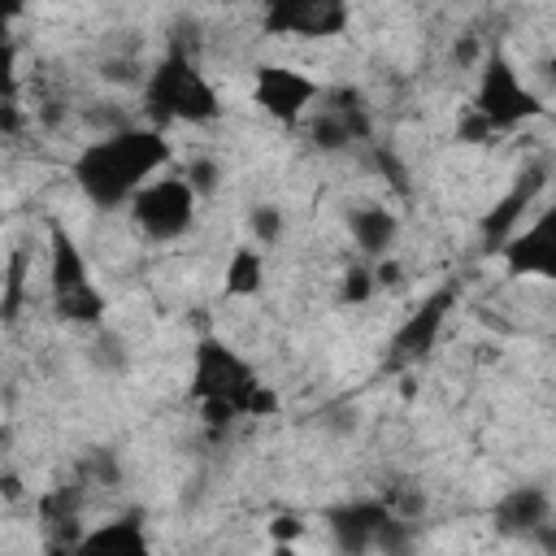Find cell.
<instances>
[{
	"mask_svg": "<svg viewBox=\"0 0 556 556\" xmlns=\"http://www.w3.org/2000/svg\"><path fill=\"white\" fill-rule=\"evenodd\" d=\"M469 109H473L482 122H491V130L500 135V130H513V126L539 117V113H543V100L521 83V74L513 70V61L495 48V52H486L482 65H478V91H473Z\"/></svg>",
	"mask_w": 556,
	"mask_h": 556,
	"instance_id": "5b68a950",
	"label": "cell"
},
{
	"mask_svg": "<svg viewBox=\"0 0 556 556\" xmlns=\"http://www.w3.org/2000/svg\"><path fill=\"white\" fill-rule=\"evenodd\" d=\"M300 534H304V526H300V517H291V513H282V517L269 521V539H274L278 547H291Z\"/></svg>",
	"mask_w": 556,
	"mask_h": 556,
	"instance_id": "d4e9b609",
	"label": "cell"
},
{
	"mask_svg": "<svg viewBox=\"0 0 556 556\" xmlns=\"http://www.w3.org/2000/svg\"><path fill=\"white\" fill-rule=\"evenodd\" d=\"M96 365L100 369H122L126 365V348H122L117 334H100L96 339Z\"/></svg>",
	"mask_w": 556,
	"mask_h": 556,
	"instance_id": "cb8c5ba5",
	"label": "cell"
},
{
	"mask_svg": "<svg viewBox=\"0 0 556 556\" xmlns=\"http://www.w3.org/2000/svg\"><path fill=\"white\" fill-rule=\"evenodd\" d=\"M261 282H265V261H261V252H256V248H235L230 261H226V274H222V291H226L230 300H239V295H256Z\"/></svg>",
	"mask_w": 556,
	"mask_h": 556,
	"instance_id": "e0dca14e",
	"label": "cell"
},
{
	"mask_svg": "<svg viewBox=\"0 0 556 556\" xmlns=\"http://www.w3.org/2000/svg\"><path fill=\"white\" fill-rule=\"evenodd\" d=\"M369 274H374V287H400V282H404V265L391 261V256H382Z\"/></svg>",
	"mask_w": 556,
	"mask_h": 556,
	"instance_id": "4316f807",
	"label": "cell"
},
{
	"mask_svg": "<svg viewBox=\"0 0 556 556\" xmlns=\"http://www.w3.org/2000/svg\"><path fill=\"white\" fill-rule=\"evenodd\" d=\"M278 413V395L261 382L256 391H252V400H248V417H274Z\"/></svg>",
	"mask_w": 556,
	"mask_h": 556,
	"instance_id": "83f0119b",
	"label": "cell"
},
{
	"mask_svg": "<svg viewBox=\"0 0 556 556\" xmlns=\"http://www.w3.org/2000/svg\"><path fill=\"white\" fill-rule=\"evenodd\" d=\"M374 165H378V169L391 178V187H395V191H408V178H404V165L395 161V152H387V148H374Z\"/></svg>",
	"mask_w": 556,
	"mask_h": 556,
	"instance_id": "484cf974",
	"label": "cell"
},
{
	"mask_svg": "<svg viewBox=\"0 0 556 556\" xmlns=\"http://www.w3.org/2000/svg\"><path fill=\"white\" fill-rule=\"evenodd\" d=\"M248 222H252V235H256L261 243H278L282 230H287V222H282V213H278L274 204H256Z\"/></svg>",
	"mask_w": 556,
	"mask_h": 556,
	"instance_id": "44dd1931",
	"label": "cell"
},
{
	"mask_svg": "<svg viewBox=\"0 0 556 556\" xmlns=\"http://www.w3.org/2000/svg\"><path fill=\"white\" fill-rule=\"evenodd\" d=\"M547 230H552V217H539L534 226L517 230V235H513V239L500 248L504 269H508V274H534V278H552V274H556V252H552Z\"/></svg>",
	"mask_w": 556,
	"mask_h": 556,
	"instance_id": "5bb4252c",
	"label": "cell"
},
{
	"mask_svg": "<svg viewBox=\"0 0 556 556\" xmlns=\"http://www.w3.org/2000/svg\"><path fill=\"white\" fill-rule=\"evenodd\" d=\"M552 526V495L543 486H513L495 504V530L508 539H539Z\"/></svg>",
	"mask_w": 556,
	"mask_h": 556,
	"instance_id": "4fadbf2b",
	"label": "cell"
},
{
	"mask_svg": "<svg viewBox=\"0 0 556 556\" xmlns=\"http://www.w3.org/2000/svg\"><path fill=\"white\" fill-rule=\"evenodd\" d=\"M22 278H26V252H13V256H9V274H4V300H0V317H4V321L17 317V304H22Z\"/></svg>",
	"mask_w": 556,
	"mask_h": 556,
	"instance_id": "d6986e66",
	"label": "cell"
},
{
	"mask_svg": "<svg viewBox=\"0 0 556 556\" xmlns=\"http://www.w3.org/2000/svg\"><path fill=\"white\" fill-rule=\"evenodd\" d=\"M130 217H135V226L148 239L169 243V239L191 230V222H195V191L182 182V174L152 178V182H143L130 195Z\"/></svg>",
	"mask_w": 556,
	"mask_h": 556,
	"instance_id": "8992f818",
	"label": "cell"
},
{
	"mask_svg": "<svg viewBox=\"0 0 556 556\" xmlns=\"http://www.w3.org/2000/svg\"><path fill=\"white\" fill-rule=\"evenodd\" d=\"M0 491H4L9 500H17V495H22V482H17L13 473H4V478H0Z\"/></svg>",
	"mask_w": 556,
	"mask_h": 556,
	"instance_id": "f546056e",
	"label": "cell"
},
{
	"mask_svg": "<svg viewBox=\"0 0 556 556\" xmlns=\"http://www.w3.org/2000/svg\"><path fill=\"white\" fill-rule=\"evenodd\" d=\"M252 96H256V104L274 117V122H287V126H295L313 104H317V96H321V87L308 78V74H300V70H291V65H256V78H252Z\"/></svg>",
	"mask_w": 556,
	"mask_h": 556,
	"instance_id": "ba28073f",
	"label": "cell"
},
{
	"mask_svg": "<svg viewBox=\"0 0 556 556\" xmlns=\"http://www.w3.org/2000/svg\"><path fill=\"white\" fill-rule=\"evenodd\" d=\"M269 556H300V552H295V547H278V543H274V547H269Z\"/></svg>",
	"mask_w": 556,
	"mask_h": 556,
	"instance_id": "4dcf8cb0",
	"label": "cell"
},
{
	"mask_svg": "<svg viewBox=\"0 0 556 556\" xmlns=\"http://www.w3.org/2000/svg\"><path fill=\"white\" fill-rule=\"evenodd\" d=\"M452 308H456V287H439V291H430V295L417 304V313L395 330L387 365H391V369H404V365L426 361L430 348L439 343V330H443V321H447Z\"/></svg>",
	"mask_w": 556,
	"mask_h": 556,
	"instance_id": "9c48e42d",
	"label": "cell"
},
{
	"mask_svg": "<svg viewBox=\"0 0 556 556\" xmlns=\"http://www.w3.org/2000/svg\"><path fill=\"white\" fill-rule=\"evenodd\" d=\"M17 13H22L17 4H0V43L9 39V26H13V17H17Z\"/></svg>",
	"mask_w": 556,
	"mask_h": 556,
	"instance_id": "f1b7e54d",
	"label": "cell"
},
{
	"mask_svg": "<svg viewBox=\"0 0 556 556\" xmlns=\"http://www.w3.org/2000/svg\"><path fill=\"white\" fill-rule=\"evenodd\" d=\"M17 100V48L13 39L0 43V104H13Z\"/></svg>",
	"mask_w": 556,
	"mask_h": 556,
	"instance_id": "7402d4cb",
	"label": "cell"
},
{
	"mask_svg": "<svg viewBox=\"0 0 556 556\" xmlns=\"http://www.w3.org/2000/svg\"><path fill=\"white\" fill-rule=\"evenodd\" d=\"M491 135H495V130H491V122H482L473 109H465V113H460V122H456V139H460V143H486Z\"/></svg>",
	"mask_w": 556,
	"mask_h": 556,
	"instance_id": "603a6c76",
	"label": "cell"
},
{
	"mask_svg": "<svg viewBox=\"0 0 556 556\" xmlns=\"http://www.w3.org/2000/svg\"><path fill=\"white\" fill-rule=\"evenodd\" d=\"M391 517L395 513L382 500H348V504H334L326 513V526H330V539L343 556H374Z\"/></svg>",
	"mask_w": 556,
	"mask_h": 556,
	"instance_id": "8fae6325",
	"label": "cell"
},
{
	"mask_svg": "<svg viewBox=\"0 0 556 556\" xmlns=\"http://www.w3.org/2000/svg\"><path fill=\"white\" fill-rule=\"evenodd\" d=\"M182 182H187V187L195 191V200H200V195H213V191L222 187V165H217L213 156H195V161L187 165Z\"/></svg>",
	"mask_w": 556,
	"mask_h": 556,
	"instance_id": "ac0fdd59",
	"label": "cell"
},
{
	"mask_svg": "<svg viewBox=\"0 0 556 556\" xmlns=\"http://www.w3.org/2000/svg\"><path fill=\"white\" fill-rule=\"evenodd\" d=\"M348 230H352V239H356V248L365 252V256H387V248L395 243V235H400V222H395V213L391 208H382V204H356L352 213H348Z\"/></svg>",
	"mask_w": 556,
	"mask_h": 556,
	"instance_id": "2e32d148",
	"label": "cell"
},
{
	"mask_svg": "<svg viewBox=\"0 0 556 556\" xmlns=\"http://www.w3.org/2000/svg\"><path fill=\"white\" fill-rule=\"evenodd\" d=\"M48 291H52L56 317L74 321V326H96L109 308L104 291L91 282L83 248L74 243V235L61 222H48Z\"/></svg>",
	"mask_w": 556,
	"mask_h": 556,
	"instance_id": "3957f363",
	"label": "cell"
},
{
	"mask_svg": "<svg viewBox=\"0 0 556 556\" xmlns=\"http://www.w3.org/2000/svg\"><path fill=\"white\" fill-rule=\"evenodd\" d=\"M169 161V139L152 126H117L91 139L74 156V182L96 208L130 204V195L152 182V174Z\"/></svg>",
	"mask_w": 556,
	"mask_h": 556,
	"instance_id": "6da1fadb",
	"label": "cell"
},
{
	"mask_svg": "<svg viewBox=\"0 0 556 556\" xmlns=\"http://www.w3.org/2000/svg\"><path fill=\"white\" fill-rule=\"evenodd\" d=\"M70 556H152V552H148V534H143L139 513H126L117 521L87 530Z\"/></svg>",
	"mask_w": 556,
	"mask_h": 556,
	"instance_id": "9a60e30c",
	"label": "cell"
},
{
	"mask_svg": "<svg viewBox=\"0 0 556 556\" xmlns=\"http://www.w3.org/2000/svg\"><path fill=\"white\" fill-rule=\"evenodd\" d=\"M374 291H378V287H374V274H369L365 265H352V269L339 278V300H343V304H365Z\"/></svg>",
	"mask_w": 556,
	"mask_h": 556,
	"instance_id": "ffe728a7",
	"label": "cell"
},
{
	"mask_svg": "<svg viewBox=\"0 0 556 556\" xmlns=\"http://www.w3.org/2000/svg\"><path fill=\"white\" fill-rule=\"evenodd\" d=\"M256 387H261L256 369L222 339H204L195 348V365H191V400L195 404H213L235 417H248V400Z\"/></svg>",
	"mask_w": 556,
	"mask_h": 556,
	"instance_id": "277c9868",
	"label": "cell"
},
{
	"mask_svg": "<svg viewBox=\"0 0 556 556\" xmlns=\"http://www.w3.org/2000/svg\"><path fill=\"white\" fill-rule=\"evenodd\" d=\"M261 26L269 35H300V39H326L348 26V4L339 0H274L261 13Z\"/></svg>",
	"mask_w": 556,
	"mask_h": 556,
	"instance_id": "30bf717a",
	"label": "cell"
},
{
	"mask_svg": "<svg viewBox=\"0 0 556 556\" xmlns=\"http://www.w3.org/2000/svg\"><path fill=\"white\" fill-rule=\"evenodd\" d=\"M543 187H547V161H534V165L521 169V178L495 200V208H486V217H482V248H486V252H500V248L521 230V217H526V208L539 200Z\"/></svg>",
	"mask_w": 556,
	"mask_h": 556,
	"instance_id": "7c38bea8",
	"label": "cell"
},
{
	"mask_svg": "<svg viewBox=\"0 0 556 556\" xmlns=\"http://www.w3.org/2000/svg\"><path fill=\"white\" fill-rule=\"evenodd\" d=\"M143 104L156 122H217L222 117V100L213 91V83L200 74V65L187 56V48H169L156 70L143 83Z\"/></svg>",
	"mask_w": 556,
	"mask_h": 556,
	"instance_id": "7a4b0ae2",
	"label": "cell"
},
{
	"mask_svg": "<svg viewBox=\"0 0 556 556\" xmlns=\"http://www.w3.org/2000/svg\"><path fill=\"white\" fill-rule=\"evenodd\" d=\"M369 135H374V117H369V104L356 87H334V91L317 96V109H313V122H308L313 148L343 152V148L369 139Z\"/></svg>",
	"mask_w": 556,
	"mask_h": 556,
	"instance_id": "52a82bcc",
	"label": "cell"
}]
</instances>
